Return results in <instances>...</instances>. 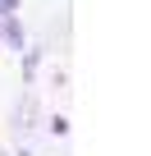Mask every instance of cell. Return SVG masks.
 <instances>
[]
</instances>
